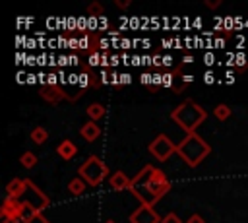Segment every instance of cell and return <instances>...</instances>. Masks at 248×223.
I'll return each instance as SVG.
<instances>
[{
  "label": "cell",
  "instance_id": "obj_6",
  "mask_svg": "<svg viewBox=\"0 0 248 223\" xmlns=\"http://www.w3.org/2000/svg\"><path fill=\"white\" fill-rule=\"evenodd\" d=\"M147 149L157 161H167L176 151V145L170 142V138L167 134H157L155 140H151V143L147 145Z\"/></svg>",
  "mask_w": 248,
  "mask_h": 223
},
{
  "label": "cell",
  "instance_id": "obj_9",
  "mask_svg": "<svg viewBox=\"0 0 248 223\" xmlns=\"http://www.w3.org/2000/svg\"><path fill=\"white\" fill-rule=\"evenodd\" d=\"M108 184H110L112 190H130L132 178L126 176V173H122V171H114L108 178Z\"/></svg>",
  "mask_w": 248,
  "mask_h": 223
},
{
  "label": "cell",
  "instance_id": "obj_14",
  "mask_svg": "<svg viewBox=\"0 0 248 223\" xmlns=\"http://www.w3.org/2000/svg\"><path fill=\"white\" fill-rule=\"evenodd\" d=\"M85 188H87V182H85L81 176H76V178H72V180L68 182V190H70V194H74V196H81V194L85 192Z\"/></svg>",
  "mask_w": 248,
  "mask_h": 223
},
{
  "label": "cell",
  "instance_id": "obj_25",
  "mask_svg": "<svg viewBox=\"0 0 248 223\" xmlns=\"http://www.w3.org/2000/svg\"><path fill=\"white\" fill-rule=\"evenodd\" d=\"M105 223H116V221H112V219H108V221H105Z\"/></svg>",
  "mask_w": 248,
  "mask_h": 223
},
{
  "label": "cell",
  "instance_id": "obj_7",
  "mask_svg": "<svg viewBox=\"0 0 248 223\" xmlns=\"http://www.w3.org/2000/svg\"><path fill=\"white\" fill-rule=\"evenodd\" d=\"M161 219H163V217L155 211V207H151V206H141V204H140V207L134 209L132 215H130V223H161Z\"/></svg>",
  "mask_w": 248,
  "mask_h": 223
},
{
  "label": "cell",
  "instance_id": "obj_2",
  "mask_svg": "<svg viewBox=\"0 0 248 223\" xmlns=\"http://www.w3.org/2000/svg\"><path fill=\"white\" fill-rule=\"evenodd\" d=\"M170 118L174 124H178L186 134H194L198 126H202L207 118V111L198 105L194 99H186L176 109H172Z\"/></svg>",
  "mask_w": 248,
  "mask_h": 223
},
{
  "label": "cell",
  "instance_id": "obj_20",
  "mask_svg": "<svg viewBox=\"0 0 248 223\" xmlns=\"http://www.w3.org/2000/svg\"><path fill=\"white\" fill-rule=\"evenodd\" d=\"M161 223H182V221H180V217H178L174 211H170V213H167V215L161 219Z\"/></svg>",
  "mask_w": 248,
  "mask_h": 223
},
{
  "label": "cell",
  "instance_id": "obj_17",
  "mask_svg": "<svg viewBox=\"0 0 248 223\" xmlns=\"http://www.w3.org/2000/svg\"><path fill=\"white\" fill-rule=\"evenodd\" d=\"M29 138H31L37 145H41V143H45V142L48 140V132H46V128H43V126H35V128L31 130Z\"/></svg>",
  "mask_w": 248,
  "mask_h": 223
},
{
  "label": "cell",
  "instance_id": "obj_15",
  "mask_svg": "<svg viewBox=\"0 0 248 223\" xmlns=\"http://www.w3.org/2000/svg\"><path fill=\"white\" fill-rule=\"evenodd\" d=\"M85 112H87L89 120L97 122V120H101V118L105 116V107H103L101 103H91V105L85 109Z\"/></svg>",
  "mask_w": 248,
  "mask_h": 223
},
{
  "label": "cell",
  "instance_id": "obj_11",
  "mask_svg": "<svg viewBox=\"0 0 248 223\" xmlns=\"http://www.w3.org/2000/svg\"><path fill=\"white\" fill-rule=\"evenodd\" d=\"M79 134H81V138L85 140V142H95V140H99V136H101V128H99V124L97 122H93V120H89V122H85L81 128H79Z\"/></svg>",
  "mask_w": 248,
  "mask_h": 223
},
{
  "label": "cell",
  "instance_id": "obj_19",
  "mask_svg": "<svg viewBox=\"0 0 248 223\" xmlns=\"http://www.w3.org/2000/svg\"><path fill=\"white\" fill-rule=\"evenodd\" d=\"M87 14L93 16V17L103 16V4H101V2H93V4H89V6H87Z\"/></svg>",
  "mask_w": 248,
  "mask_h": 223
},
{
  "label": "cell",
  "instance_id": "obj_22",
  "mask_svg": "<svg viewBox=\"0 0 248 223\" xmlns=\"http://www.w3.org/2000/svg\"><path fill=\"white\" fill-rule=\"evenodd\" d=\"M205 6L211 8V10H213V8H219V6H221V0H205Z\"/></svg>",
  "mask_w": 248,
  "mask_h": 223
},
{
  "label": "cell",
  "instance_id": "obj_23",
  "mask_svg": "<svg viewBox=\"0 0 248 223\" xmlns=\"http://www.w3.org/2000/svg\"><path fill=\"white\" fill-rule=\"evenodd\" d=\"M114 4H116L118 8H130V4H132V2H130V0H116Z\"/></svg>",
  "mask_w": 248,
  "mask_h": 223
},
{
  "label": "cell",
  "instance_id": "obj_10",
  "mask_svg": "<svg viewBox=\"0 0 248 223\" xmlns=\"http://www.w3.org/2000/svg\"><path fill=\"white\" fill-rule=\"evenodd\" d=\"M25 192V178H12L6 186V198L10 200H19Z\"/></svg>",
  "mask_w": 248,
  "mask_h": 223
},
{
  "label": "cell",
  "instance_id": "obj_18",
  "mask_svg": "<svg viewBox=\"0 0 248 223\" xmlns=\"http://www.w3.org/2000/svg\"><path fill=\"white\" fill-rule=\"evenodd\" d=\"M37 161H39V157H37V153H33V151H23L21 157H19V163H21L25 169H33V167L37 165Z\"/></svg>",
  "mask_w": 248,
  "mask_h": 223
},
{
  "label": "cell",
  "instance_id": "obj_3",
  "mask_svg": "<svg viewBox=\"0 0 248 223\" xmlns=\"http://www.w3.org/2000/svg\"><path fill=\"white\" fill-rule=\"evenodd\" d=\"M209 151H211V145L196 132L186 134V138L176 145V153L188 167H198L209 155Z\"/></svg>",
  "mask_w": 248,
  "mask_h": 223
},
{
  "label": "cell",
  "instance_id": "obj_12",
  "mask_svg": "<svg viewBox=\"0 0 248 223\" xmlns=\"http://www.w3.org/2000/svg\"><path fill=\"white\" fill-rule=\"evenodd\" d=\"M56 153H58L64 161H70V159H74V157L78 155V145H76L72 140H62V142L58 143V147H56Z\"/></svg>",
  "mask_w": 248,
  "mask_h": 223
},
{
  "label": "cell",
  "instance_id": "obj_13",
  "mask_svg": "<svg viewBox=\"0 0 248 223\" xmlns=\"http://www.w3.org/2000/svg\"><path fill=\"white\" fill-rule=\"evenodd\" d=\"M19 211H21V202L19 200H10V198L4 200V204H2V217L4 219H12V217L19 219Z\"/></svg>",
  "mask_w": 248,
  "mask_h": 223
},
{
  "label": "cell",
  "instance_id": "obj_24",
  "mask_svg": "<svg viewBox=\"0 0 248 223\" xmlns=\"http://www.w3.org/2000/svg\"><path fill=\"white\" fill-rule=\"evenodd\" d=\"M2 223H21L17 217H12V219H2Z\"/></svg>",
  "mask_w": 248,
  "mask_h": 223
},
{
  "label": "cell",
  "instance_id": "obj_21",
  "mask_svg": "<svg viewBox=\"0 0 248 223\" xmlns=\"http://www.w3.org/2000/svg\"><path fill=\"white\" fill-rule=\"evenodd\" d=\"M186 223H205V219L200 215V213H192L190 217H188V221Z\"/></svg>",
  "mask_w": 248,
  "mask_h": 223
},
{
  "label": "cell",
  "instance_id": "obj_4",
  "mask_svg": "<svg viewBox=\"0 0 248 223\" xmlns=\"http://www.w3.org/2000/svg\"><path fill=\"white\" fill-rule=\"evenodd\" d=\"M79 176L87 182V186H99L105 176L108 175V167L105 165L103 159H99L97 155H89L81 165H79Z\"/></svg>",
  "mask_w": 248,
  "mask_h": 223
},
{
  "label": "cell",
  "instance_id": "obj_1",
  "mask_svg": "<svg viewBox=\"0 0 248 223\" xmlns=\"http://www.w3.org/2000/svg\"><path fill=\"white\" fill-rule=\"evenodd\" d=\"M170 190V180L167 178V175L153 167V165H145L134 178L130 184V192L140 200L141 206H151L155 207V204Z\"/></svg>",
  "mask_w": 248,
  "mask_h": 223
},
{
  "label": "cell",
  "instance_id": "obj_5",
  "mask_svg": "<svg viewBox=\"0 0 248 223\" xmlns=\"http://www.w3.org/2000/svg\"><path fill=\"white\" fill-rule=\"evenodd\" d=\"M19 202H23V204H29V206H33L39 213H43V209L45 207H48V204H50V200H48V196L46 194H43L29 178H25V192H23V196L19 198Z\"/></svg>",
  "mask_w": 248,
  "mask_h": 223
},
{
  "label": "cell",
  "instance_id": "obj_8",
  "mask_svg": "<svg viewBox=\"0 0 248 223\" xmlns=\"http://www.w3.org/2000/svg\"><path fill=\"white\" fill-rule=\"evenodd\" d=\"M39 93H41V97H43L46 103H50V105H56L58 101H62V99L68 97L60 85H50V83L43 85V87L39 89Z\"/></svg>",
  "mask_w": 248,
  "mask_h": 223
},
{
  "label": "cell",
  "instance_id": "obj_16",
  "mask_svg": "<svg viewBox=\"0 0 248 223\" xmlns=\"http://www.w3.org/2000/svg\"><path fill=\"white\" fill-rule=\"evenodd\" d=\"M231 114H232V109H231L229 105H225V103H219V105H215V109H213V116H215L217 120H221V122L229 120Z\"/></svg>",
  "mask_w": 248,
  "mask_h": 223
}]
</instances>
